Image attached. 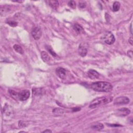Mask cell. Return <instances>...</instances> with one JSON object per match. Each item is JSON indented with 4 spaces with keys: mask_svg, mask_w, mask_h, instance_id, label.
Listing matches in <instances>:
<instances>
[{
    "mask_svg": "<svg viewBox=\"0 0 133 133\" xmlns=\"http://www.w3.org/2000/svg\"><path fill=\"white\" fill-rule=\"evenodd\" d=\"M104 126L101 123H97L95 124H93L91 126V129L96 131H100L103 129Z\"/></svg>",
    "mask_w": 133,
    "mask_h": 133,
    "instance_id": "15",
    "label": "cell"
},
{
    "mask_svg": "<svg viewBox=\"0 0 133 133\" xmlns=\"http://www.w3.org/2000/svg\"><path fill=\"white\" fill-rule=\"evenodd\" d=\"M120 3L119 2H115L113 4V11L114 12H117L120 9Z\"/></svg>",
    "mask_w": 133,
    "mask_h": 133,
    "instance_id": "18",
    "label": "cell"
},
{
    "mask_svg": "<svg viewBox=\"0 0 133 133\" xmlns=\"http://www.w3.org/2000/svg\"><path fill=\"white\" fill-rule=\"evenodd\" d=\"M88 44L85 42L81 43L78 48V52L79 55L82 57H85L87 53Z\"/></svg>",
    "mask_w": 133,
    "mask_h": 133,
    "instance_id": "5",
    "label": "cell"
},
{
    "mask_svg": "<svg viewBox=\"0 0 133 133\" xmlns=\"http://www.w3.org/2000/svg\"><path fill=\"white\" fill-rule=\"evenodd\" d=\"M73 29H75V30L78 34L81 33L84 31V29H83V27L78 23H75V24H74V25H73Z\"/></svg>",
    "mask_w": 133,
    "mask_h": 133,
    "instance_id": "16",
    "label": "cell"
},
{
    "mask_svg": "<svg viewBox=\"0 0 133 133\" xmlns=\"http://www.w3.org/2000/svg\"><path fill=\"white\" fill-rule=\"evenodd\" d=\"M129 43L132 45H133V38H130L129 39Z\"/></svg>",
    "mask_w": 133,
    "mask_h": 133,
    "instance_id": "26",
    "label": "cell"
},
{
    "mask_svg": "<svg viewBox=\"0 0 133 133\" xmlns=\"http://www.w3.org/2000/svg\"><path fill=\"white\" fill-rule=\"evenodd\" d=\"M88 76L92 80H95L99 77L100 75L97 71L95 70L91 69L88 72Z\"/></svg>",
    "mask_w": 133,
    "mask_h": 133,
    "instance_id": "12",
    "label": "cell"
},
{
    "mask_svg": "<svg viewBox=\"0 0 133 133\" xmlns=\"http://www.w3.org/2000/svg\"><path fill=\"white\" fill-rule=\"evenodd\" d=\"M41 58L42 60L45 62H48L51 60V57L49 56L48 53L44 51L41 52Z\"/></svg>",
    "mask_w": 133,
    "mask_h": 133,
    "instance_id": "14",
    "label": "cell"
},
{
    "mask_svg": "<svg viewBox=\"0 0 133 133\" xmlns=\"http://www.w3.org/2000/svg\"><path fill=\"white\" fill-rule=\"evenodd\" d=\"M13 48L16 52L19 53L20 54H23V50L22 48L20 45H18V44H15L13 46Z\"/></svg>",
    "mask_w": 133,
    "mask_h": 133,
    "instance_id": "17",
    "label": "cell"
},
{
    "mask_svg": "<svg viewBox=\"0 0 133 133\" xmlns=\"http://www.w3.org/2000/svg\"><path fill=\"white\" fill-rule=\"evenodd\" d=\"M68 5L72 9H75L76 7V3L74 1H70L68 2Z\"/></svg>",
    "mask_w": 133,
    "mask_h": 133,
    "instance_id": "21",
    "label": "cell"
},
{
    "mask_svg": "<svg viewBox=\"0 0 133 133\" xmlns=\"http://www.w3.org/2000/svg\"><path fill=\"white\" fill-rule=\"evenodd\" d=\"M12 6L9 5H5L1 7L0 8V14L1 16H3L6 14H8L12 11Z\"/></svg>",
    "mask_w": 133,
    "mask_h": 133,
    "instance_id": "11",
    "label": "cell"
},
{
    "mask_svg": "<svg viewBox=\"0 0 133 133\" xmlns=\"http://www.w3.org/2000/svg\"><path fill=\"white\" fill-rule=\"evenodd\" d=\"M113 100V98L110 96H105L98 97L94 99L91 102L89 107L91 109H94L102 105H105L111 102Z\"/></svg>",
    "mask_w": 133,
    "mask_h": 133,
    "instance_id": "2",
    "label": "cell"
},
{
    "mask_svg": "<svg viewBox=\"0 0 133 133\" xmlns=\"http://www.w3.org/2000/svg\"><path fill=\"white\" fill-rule=\"evenodd\" d=\"M127 54H128V55L130 57H131V58H133V52H132V51H128Z\"/></svg>",
    "mask_w": 133,
    "mask_h": 133,
    "instance_id": "24",
    "label": "cell"
},
{
    "mask_svg": "<svg viewBox=\"0 0 133 133\" xmlns=\"http://www.w3.org/2000/svg\"><path fill=\"white\" fill-rule=\"evenodd\" d=\"M14 111L13 108L11 106L6 104L3 108L2 115L4 120H9L14 116Z\"/></svg>",
    "mask_w": 133,
    "mask_h": 133,
    "instance_id": "3",
    "label": "cell"
},
{
    "mask_svg": "<svg viewBox=\"0 0 133 133\" xmlns=\"http://www.w3.org/2000/svg\"><path fill=\"white\" fill-rule=\"evenodd\" d=\"M32 36L33 38L35 39L36 40H38L40 39L42 36V31L40 28L36 27L34 28L31 32Z\"/></svg>",
    "mask_w": 133,
    "mask_h": 133,
    "instance_id": "8",
    "label": "cell"
},
{
    "mask_svg": "<svg viewBox=\"0 0 133 133\" xmlns=\"http://www.w3.org/2000/svg\"><path fill=\"white\" fill-rule=\"evenodd\" d=\"M102 40L108 45H112L114 43L115 39L114 35L109 31L106 32L101 37Z\"/></svg>",
    "mask_w": 133,
    "mask_h": 133,
    "instance_id": "4",
    "label": "cell"
},
{
    "mask_svg": "<svg viewBox=\"0 0 133 133\" xmlns=\"http://www.w3.org/2000/svg\"><path fill=\"white\" fill-rule=\"evenodd\" d=\"M30 97V91L29 90H23L18 93V99L20 101H25Z\"/></svg>",
    "mask_w": 133,
    "mask_h": 133,
    "instance_id": "7",
    "label": "cell"
},
{
    "mask_svg": "<svg viewBox=\"0 0 133 133\" xmlns=\"http://www.w3.org/2000/svg\"><path fill=\"white\" fill-rule=\"evenodd\" d=\"M91 87L95 91L105 93L110 92L113 89V86L110 83L103 81L93 83Z\"/></svg>",
    "mask_w": 133,
    "mask_h": 133,
    "instance_id": "1",
    "label": "cell"
},
{
    "mask_svg": "<svg viewBox=\"0 0 133 133\" xmlns=\"http://www.w3.org/2000/svg\"><path fill=\"white\" fill-rule=\"evenodd\" d=\"M46 2L53 9H57L59 6V2L56 0H51V1H47Z\"/></svg>",
    "mask_w": 133,
    "mask_h": 133,
    "instance_id": "13",
    "label": "cell"
},
{
    "mask_svg": "<svg viewBox=\"0 0 133 133\" xmlns=\"http://www.w3.org/2000/svg\"><path fill=\"white\" fill-rule=\"evenodd\" d=\"M86 6V4L84 2H82V3H80L79 4V7L81 8H84Z\"/></svg>",
    "mask_w": 133,
    "mask_h": 133,
    "instance_id": "23",
    "label": "cell"
},
{
    "mask_svg": "<svg viewBox=\"0 0 133 133\" xmlns=\"http://www.w3.org/2000/svg\"><path fill=\"white\" fill-rule=\"evenodd\" d=\"M131 113V110L127 108H123L116 111V114L119 116L124 117L129 115Z\"/></svg>",
    "mask_w": 133,
    "mask_h": 133,
    "instance_id": "10",
    "label": "cell"
},
{
    "mask_svg": "<svg viewBox=\"0 0 133 133\" xmlns=\"http://www.w3.org/2000/svg\"><path fill=\"white\" fill-rule=\"evenodd\" d=\"M9 94L11 95V96L14 98L15 99L17 100L18 99V93L14 91L13 90H9Z\"/></svg>",
    "mask_w": 133,
    "mask_h": 133,
    "instance_id": "19",
    "label": "cell"
},
{
    "mask_svg": "<svg viewBox=\"0 0 133 133\" xmlns=\"http://www.w3.org/2000/svg\"><path fill=\"white\" fill-rule=\"evenodd\" d=\"M108 125H109L110 126H114V127H117V126H121V125L120 124H108Z\"/></svg>",
    "mask_w": 133,
    "mask_h": 133,
    "instance_id": "25",
    "label": "cell"
},
{
    "mask_svg": "<svg viewBox=\"0 0 133 133\" xmlns=\"http://www.w3.org/2000/svg\"><path fill=\"white\" fill-rule=\"evenodd\" d=\"M130 102V99L129 98L125 96L119 97L114 101V105H126Z\"/></svg>",
    "mask_w": 133,
    "mask_h": 133,
    "instance_id": "6",
    "label": "cell"
},
{
    "mask_svg": "<svg viewBox=\"0 0 133 133\" xmlns=\"http://www.w3.org/2000/svg\"><path fill=\"white\" fill-rule=\"evenodd\" d=\"M46 49L48 50V51L50 53V54H51L52 55H53V56H57V54L54 52L53 50H52V48H51V46H46Z\"/></svg>",
    "mask_w": 133,
    "mask_h": 133,
    "instance_id": "22",
    "label": "cell"
},
{
    "mask_svg": "<svg viewBox=\"0 0 133 133\" xmlns=\"http://www.w3.org/2000/svg\"><path fill=\"white\" fill-rule=\"evenodd\" d=\"M56 73L59 77L61 79H65L67 75V71L63 68L59 67L56 69Z\"/></svg>",
    "mask_w": 133,
    "mask_h": 133,
    "instance_id": "9",
    "label": "cell"
},
{
    "mask_svg": "<svg viewBox=\"0 0 133 133\" xmlns=\"http://www.w3.org/2000/svg\"><path fill=\"white\" fill-rule=\"evenodd\" d=\"M130 30H131V34H133V31H132V23H131V27H130Z\"/></svg>",
    "mask_w": 133,
    "mask_h": 133,
    "instance_id": "28",
    "label": "cell"
},
{
    "mask_svg": "<svg viewBox=\"0 0 133 133\" xmlns=\"http://www.w3.org/2000/svg\"><path fill=\"white\" fill-rule=\"evenodd\" d=\"M52 132L51 130H45V131H44L43 132V133H52Z\"/></svg>",
    "mask_w": 133,
    "mask_h": 133,
    "instance_id": "27",
    "label": "cell"
},
{
    "mask_svg": "<svg viewBox=\"0 0 133 133\" xmlns=\"http://www.w3.org/2000/svg\"><path fill=\"white\" fill-rule=\"evenodd\" d=\"M6 23L7 24H8L9 26L12 27H15L17 26L18 24V22L15 21H14V20H7L6 21Z\"/></svg>",
    "mask_w": 133,
    "mask_h": 133,
    "instance_id": "20",
    "label": "cell"
}]
</instances>
